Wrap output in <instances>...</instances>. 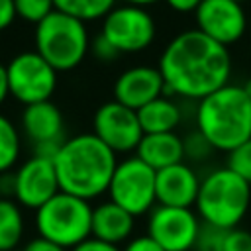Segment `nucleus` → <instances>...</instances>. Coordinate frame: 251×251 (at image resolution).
<instances>
[{
    "label": "nucleus",
    "instance_id": "nucleus-9",
    "mask_svg": "<svg viewBox=\"0 0 251 251\" xmlns=\"http://www.w3.org/2000/svg\"><path fill=\"white\" fill-rule=\"evenodd\" d=\"M10 96L22 106L51 100L57 88V71L33 49L14 55L6 65Z\"/></svg>",
    "mask_w": 251,
    "mask_h": 251
},
{
    "label": "nucleus",
    "instance_id": "nucleus-26",
    "mask_svg": "<svg viewBox=\"0 0 251 251\" xmlns=\"http://www.w3.org/2000/svg\"><path fill=\"white\" fill-rule=\"evenodd\" d=\"M235 175L251 184V137L227 153V165Z\"/></svg>",
    "mask_w": 251,
    "mask_h": 251
},
{
    "label": "nucleus",
    "instance_id": "nucleus-11",
    "mask_svg": "<svg viewBox=\"0 0 251 251\" xmlns=\"http://www.w3.org/2000/svg\"><path fill=\"white\" fill-rule=\"evenodd\" d=\"M92 133L116 155L135 153L143 137L137 112L122 106L116 100L104 102L96 108L92 116Z\"/></svg>",
    "mask_w": 251,
    "mask_h": 251
},
{
    "label": "nucleus",
    "instance_id": "nucleus-32",
    "mask_svg": "<svg viewBox=\"0 0 251 251\" xmlns=\"http://www.w3.org/2000/svg\"><path fill=\"white\" fill-rule=\"evenodd\" d=\"M173 12L178 14H194V10L200 6L202 0H163Z\"/></svg>",
    "mask_w": 251,
    "mask_h": 251
},
{
    "label": "nucleus",
    "instance_id": "nucleus-14",
    "mask_svg": "<svg viewBox=\"0 0 251 251\" xmlns=\"http://www.w3.org/2000/svg\"><path fill=\"white\" fill-rule=\"evenodd\" d=\"M114 100L126 108L141 110L155 98L167 94L165 80L157 67L153 65H135L126 69L114 80Z\"/></svg>",
    "mask_w": 251,
    "mask_h": 251
},
{
    "label": "nucleus",
    "instance_id": "nucleus-12",
    "mask_svg": "<svg viewBox=\"0 0 251 251\" xmlns=\"http://www.w3.org/2000/svg\"><path fill=\"white\" fill-rule=\"evenodd\" d=\"M194 27L224 47H231L249 31V14L233 0H202L194 10Z\"/></svg>",
    "mask_w": 251,
    "mask_h": 251
},
{
    "label": "nucleus",
    "instance_id": "nucleus-33",
    "mask_svg": "<svg viewBox=\"0 0 251 251\" xmlns=\"http://www.w3.org/2000/svg\"><path fill=\"white\" fill-rule=\"evenodd\" d=\"M10 88H8V75H6V65L0 63V106L8 100Z\"/></svg>",
    "mask_w": 251,
    "mask_h": 251
},
{
    "label": "nucleus",
    "instance_id": "nucleus-4",
    "mask_svg": "<svg viewBox=\"0 0 251 251\" xmlns=\"http://www.w3.org/2000/svg\"><path fill=\"white\" fill-rule=\"evenodd\" d=\"M251 208V184L229 167H218L200 178L194 212L200 222L220 229L241 226Z\"/></svg>",
    "mask_w": 251,
    "mask_h": 251
},
{
    "label": "nucleus",
    "instance_id": "nucleus-3",
    "mask_svg": "<svg viewBox=\"0 0 251 251\" xmlns=\"http://www.w3.org/2000/svg\"><path fill=\"white\" fill-rule=\"evenodd\" d=\"M194 124L216 151L229 153L251 137V98L227 82L196 102Z\"/></svg>",
    "mask_w": 251,
    "mask_h": 251
},
{
    "label": "nucleus",
    "instance_id": "nucleus-35",
    "mask_svg": "<svg viewBox=\"0 0 251 251\" xmlns=\"http://www.w3.org/2000/svg\"><path fill=\"white\" fill-rule=\"evenodd\" d=\"M241 86H243V90H245V94H247V96L251 98V78H247V80H245V82H243Z\"/></svg>",
    "mask_w": 251,
    "mask_h": 251
},
{
    "label": "nucleus",
    "instance_id": "nucleus-19",
    "mask_svg": "<svg viewBox=\"0 0 251 251\" xmlns=\"http://www.w3.org/2000/svg\"><path fill=\"white\" fill-rule=\"evenodd\" d=\"M137 118L143 133H167L180 126L182 110L169 94H163L137 110Z\"/></svg>",
    "mask_w": 251,
    "mask_h": 251
},
{
    "label": "nucleus",
    "instance_id": "nucleus-5",
    "mask_svg": "<svg viewBox=\"0 0 251 251\" xmlns=\"http://www.w3.org/2000/svg\"><path fill=\"white\" fill-rule=\"evenodd\" d=\"M90 33L84 22L53 10L35 25V51L57 71L67 73L76 69L90 51Z\"/></svg>",
    "mask_w": 251,
    "mask_h": 251
},
{
    "label": "nucleus",
    "instance_id": "nucleus-10",
    "mask_svg": "<svg viewBox=\"0 0 251 251\" xmlns=\"http://www.w3.org/2000/svg\"><path fill=\"white\" fill-rule=\"evenodd\" d=\"M202 222L194 208L157 204L147 214V235L165 251H194Z\"/></svg>",
    "mask_w": 251,
    "mask_h": 251
},
{
    "label": "nucleus",
    "instance_id": "nucleus-29",
    "mask_svg": "<svg viewBox=\"0 0 251 251\" xmlns=\"http://www.w3.org/2000/svg\"><path fill=\"white\" fill-rule=\"evenodd\" d=\"M71 251H122V247L112 245V243H106V241H100V239H96V237L90 235L88 239H84L82 243H78Z\"/></svg>",
    "mask_w": 251,
    "mask_h": 251
},
{
    "label": "nucleus",
    "instance_id": "nucleus-34",
    "mask_svg": "<svg viewBox=\"0 0 251 251\" xmlns=\"http://www.w3.org/2000/svg\"><path fill=\"white\" fill-rule=\"evenodd\" d=\"M124 4H129V6H139V8H147V6H153L161 0H122Z\"/></svg>",
    "mask_w": 251,
    "mask_h": 251
},
{
    "label": "nucleus",
    "instance_id": "nucleus-24",
    "mask_svg": "<svg viewBox=\"0 0 251 251\" xmlns=\"http://www.w3.org/2000/svg\"><path fill=\"white\" fill-rule=\"evenodd\" d=\"M182 145H184V161L188 165H198V163H204L212 157V153L216 151L210 141L198 131H190L186 137H182Z\"/></svg>",
    "mask_w": 251,
    "mask_h": 251
},
{
    "label": "nucleus",
    "instance_id": "nucleus-37",
    "mask_svg": "<svg viewBox=\"0 0 251 251\" xmlns=\"http://www.w3.org/2000/svg\"><path fill=\"white\" fill-rule=\"evenodd\" d=\"M233 2H239V4H243V2H247V0H233Z\"/></svg>",
    "mask_w": 251,
    "mask_h": 251
},
{
    "label": "nucleus",
    "instance_id": "nucleus-21",
    "mask_svg": "<svg viewBox=\"0 0 251 251\" xmlns=\"http://www.w3.org/2000/svg\"><path fill=\"white\" fill-rule=\"evenodd\" d=\"M25 235L24 208L14 198H0V251H16Z\"/></svg>",
    "mask_w": 251,
    "mask_h": 251
},
{
    "label": "nucleus",
    "instance_id": "nucleus-2",
    "mask_svg": "<svg viewBox=\"0 0 251 251\" xmlns=\"http://www.w3.org/2000/svg\"><path fill=\"white\" fill-rule=\"evenodd\" d=\"M53 165L61 192L92 202L108 192L118 155L92 131L76 133L61 143Z\"/></svg>",
    "mask_w": 251,
    "mask_h": 251
},
{
    "label": "nucleus",
    "instance_id": "nucleus-23",
    "mask_svg": "<svg viewBox=\"0 0 251 251\" xmlns=\"http://www.w3.org/2000/svg\"><path fill=\"white\" fill-rule=\"evenodd\" d=\"M53 4L55 10L90 24L102 20L114 6H118V0H53Z\"/></svg>",
    "mask_w": 251,
    "mask_h": 251
},
{
    "label": "nucleus",
    "instance_id": "nucleus-8",
    "mask_svg": "<svg viewBox=\"0 0 251 251\" xmlns=\"http://www.w3.org/2000/svg\"><path fill=\"white\" fill-rule=\"evenodd\" d=\"M120 55L141 53L157 37V22L147 8L120 4L104 18L98 31Z\"/></svg>",
    "mask_w": 251,
    "mask_h": 251
},
{
    "label": "nucleus",
    "instance_id": "nucleus-1",
    "mask_svg": "<svg viewBox=\"0 0 251 251\" xmlns=\"http://www.w3.org/2000/svg\"><path fill=\"white\" fill-rule=\"evenodd\" d=\"M231 67L229 49L196 27L171 37L157 63L165 80V92L192 102L226 86L231 76Z\"/></svg>",
    "mask_w": 251,
    "mask_h": 251
},
{
    "label": "nucleus",
    "instance_id": "nucleus-22",
    "mask_svg": "<svg viewBox=\"0 0 251 251\" xmlns=\"http://www.w3.org/2000/svg\"><path fill=\"white\" fill-rule=\"evenodd\" d=\"M22 157V131L4 114H0V175L12 173Z\"/></svg>",
    "mask_w": 251,
    "mask_h": 251
},
{
    "label": "nucleus",
    "instance_id": "nucleus-30",
    "mask_svg": "<svg viewBox=\"0 0 251 251\" xmlns=\"http://www.w3.org/2000/svg\"><path fill=\"white\" fill-rule=\"evenodd\" d=\"M22 251H69V249H65V247H61V245H57V243H53V241L43 239V237L37 235V237L29 239V241L24 245Z\"/></svg>",
    "mask_w": 251,
    "mask_h": 251
},
{
    "label": "nucleus",
    "instance_id": "nucleus-27",
    "mask_svg": "<svg viewBox=\"0 0 251 251\" xmlns=\"http://www.w3.org/2000/svg\"><path fill=\"white\" fill-rule=\"evenodd\" d=\"M90 51L94 53V57L98 59V61H104V63H110V61H116L118 57H120V53L98 33L92 41H90Z\"/></svg>",
    "mask_w": 251,
    "mask_h": 251
},
{
    "label": "nucleus",
    "instance_id": "nucleus-18",
    "mask_svg": "<svg viewBox=\"0 0 251 251\" xmlns=\"http://www.w3.org/2000/svg\"><path fill=\"white\" fill-rule=\"evenodd\" d=\"M135 155L147 163L153 171L167 169L171 165H176L184 161V145L182 137L175 131L167 133H143Z\"/></svg>",
    "mask_w": 251,
    "mask_h": 251
},
{
    "label": "nucleus",
    "instance_id": "nucleus-38",
    "mask_svg": "<svg viewBox=\"0 0 251 251\" xmlns=\"http://www.w3.org/2000/svg\"><path fill=\"white\" fill-rule=\"evenodd\" d=\"M0 198H2V194H0Z\"/></svg>",
    "mask_w": 251,
    "mask_h": 251
},
{
    "label": "nucleus",
    "instance_id": "nucleus-28",
    "mask_svg": "<svg viewBox=\"0 0 251 251\" xmlns=\"http://www.w3.org/2000/svg\"><path fill=\"white\" fill-rule=\"evenodd\" d=\"M122 251H165V249L159 247V245L145 233V235L131 237V239L122 247Z\"/></svg>",
    "mask_w": 251,
    "mask_h": 251
},
{
    "label": "nucleus",
    "instance_id": "nucleus-15",
    "mask_svg": "<svg viewBox=\"0 0 251 251\" xmlns=\"http://www.w3.org/2000/svg\"><path fill=\"white\" fill-rule=\"evenodd\" d=\"M200 178L192 165L180 161L167 169L157 171V204L161 206H175V208H194Z\"/></svg>",
    "mask_w": 251,
    "mask_h": 251
},
{
    "label": "nucleus",
    "instance_id": "nucleus-6",
    "mask_svg": "<svg viewBox=\"0 0 251 251\" xmlns=\"http://www.w3.org/2000/svg\"><path fill=\"white\" fill-rule=\"evenodd\" d=\"M92 208L88 200L59 190L35 210V231L39 237L71 251L92 235Z\"/></svg>",
    "mask_w": 251,
    "mask_h": 251
},
{
    "label": "nucleus",
    "instance_id": "nucleus-31",
    "mask_svg": "<svg viewBox=\"0 0 251 251\" xmlns=\"http://www.w3.org/2000/svg\"><path fill=\"white\" fill-rule=\"evenodd\" d=\"M16 8L14 0H0V31L8 29L16 20Z\"/></svg>",
    "mask_w": 251,
    "mask_h": 251
},
{
    "label": "nucleus",
    "instance_id": "nucleus-36",
    "mask_svg": "<svg viewBox=\"0 0 251 251\" xmlns=\"http://www.w3.org/2000/svg\"><path fill=\"white\" fill-rule=\"evenodd\" d=\"M249 33H251V12H249Z\"/></svg>",
    "mask_w": 251,
    "mask_h": 251
},
{
    "label": "nucleus",
    "instance_id": "nucleus-7",
    "mask_svg": "<svg viewBox=\"0 0 251 251\" xmlns=\"http://www.w3.org/2000/svg\"><path fill=\"white\" fill-rule=\"evenodd\" d=\"M157 171H153L147 163H143L135 153L118 159L114 169L108 200L122 206L133 218L149 214L157 206Z\"/></svg>",
    "mask_w": 251,
    "mask_h": 251
},
{
    "label": "nucleus",
    "instance_id": "nucleus-16",
    "mask_svg": "<svg viewBox=\"0 0 251 251\" xmlns=\"http://www.w3.org/2000/svg\"><path fill=\"white\" fill-rule=\"evenodd\" d=\"M22 133L35 145L63 143L65 141V120L63 112L51 102H37L24 106L20 116Z\"/></svg>",
    "mask_w": 251,
    "mask_h": 251
},
{
    "label": "nucleus",
    "instance_id": "nucleus-25",
    "mask_svg": "<svg viewBox=\"0 0 251 251\" xmlns=\"http://www.w3.org/2000/svg\"><path fill=\"white\" fill-rule=\"evenodd\" d=\"M16 16L22 18L27 24L37 25L41 20H45L53 10L55 4L53 0H14Z\"/></svg>",
    "mask_w": 251,
    "mask_h": 251
},
{
    "label": "nucleus",
    "instance_id": "nucleus-20",
    "mask_svg": "<svg viewBox=\"0 0 251 251\" xmlns=\"http://www.w3.org/2000/svg\"><path fill=\"white\" fill-rule=\"evenodd\" d=\"M194 251H251V231L241 226L220 229L202 224Z\"/></svg>",
    "mask_w": 251,
    "mask_h": 251
},
{
    "label": "nucleus",
    "instance_id": "nucleus-13",
    "mask_svg": "<svg viewBox=\"0 0 251 251\" xmlns=\"http://www.w3.org/2000/svg\"><path fill=\"white\" fill-rule=\"evenodd\" d=\"M12 175H14L12 198L22 208L33 212L61 190L53 161L39 155H31L24 163H20Z\"/></svg>",
    "mask_w": 251,
    "mask_h": 251
},
{
    "label": "nucleus",
    "instance_id": "nucleus-17",
    "mask_svg": "<svg viewBox=\"0 0 251 251\" xmlns=\"http://www.w3.org/2000/svg\"><path fill=\"white\" fill-rule=\"evenodd\" d=\"M135 229V218L112 200H104L92 208V237L112 243L126 245Z\"/></svg>",
    "mask_w": 251,
    "mask_h": 251
}]
</instances>
